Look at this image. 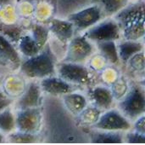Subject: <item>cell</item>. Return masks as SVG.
I'll list each match as a JSON object with an SVG mask.
<instances>
[{
  "label": "cell",
  "mask_w": 145,
  "mask_h": 145,
  "mask_svg": "<svg viewBox=\"0 0 145 145\" xmlns=\"http://www.w3.org/2000/svg\"><path fill=\"white\" fill-rule=\"evenodd\" d=\"M43 113V112H42ZM40 142L48 144H87L89 143L85 129L80 127L75 117L44 115L40 132Z\"/></svg>",
  "instance_id": "cell-1"
},
{
  "label": "cell",
  "mask_w": 145,
  "mask_h": 145,
  "mask_svg": "<svg viewBox=\"0 0 145 145\" xmlns=\"http://www.w3.org/2000/svg\"><path fill=\"white\" fill-rule=\"evenodd\" d=\"M119 24L121 37L127 40L139 41L144 37V3L127 4L113 17Z\"/></svg>",
  "instance_id": "cell-2"
},
{
  "label": "cell",
  "mask_w": 145,
  "mask_h": 145,
  "mask_svg": "<svg viewBox=\"0 0 145 145\" xmlns=\"http://www.w3.org/2000/svg\"><path fill=\"white\" fill-rule=\"evenodd\" d=\"M55 56L48 44H47L36 56L21 62L20 72L31 79H42L56 73Z\"/></svg>",
  "instance_id": "cell-3"
},
{
  "label": "cell",
  "mask_w": 145,
  "mask_h": 145,
  "mask_svg": "<svg viewBox=\"0 0 145 145\" xmlns=\"http://www.w3.org/2000/svg\"><path fill=\"white\" fill-rule=\"evenodd\" d=\"M117 109L130 121L144 115L145 96L144 88L139 85L129 87L127 94L118 101Z\"/></svg>",
  "instance_id": "cell-4"
},
{
  "label": "cell",
  "mask_w": 145,
  "mask_h": 145,
  "mask_svg": "<svg viewBox=\"0 0 145 145\" xmlns=\"http://www.w3.org/2000/svg\"><path fill=\"white\" fill-rule=\"evenodd\" d=\"M83 35L93 43L105 41H117L121 37V30L114 18L103 19L88 30Z\"/></svg>",
  "instance_id": "cell-5"
},
{
  "label": "cell",
  "mask_w": 145,
  "mask_h": 145,
  "mask_svg": "<svg viewBox=\"0 0 145 145\" xmlns=\"http://www.w3.org/2000/svg\"><path fill=\"white\" fill-rule=\"evenodd\" d=\"M58 76L73 85H88L92 82L90 70L82 63L61 62L56 65Z\"/></svg>",
  "instance_id": "cell-6"
},
{
  "label": "cell",
  "mask_w": 145,
  "mask_h": 145,
  "mask_svg": "<svg viewBox=\"0 0 145 145\" xmlns=\"http://www.w3.org/2000/svg\"><path fill=\"white\" fill-rule=\"evenodd\" d=\"M42 112L41 107L16 110L15 130L29 133H40L43 121Z\"/></svg>",
  "instance_id": "cell-7"
},
{
  "label": "cell",
  "mask_w": 145,
  "mask_h": 145,
  "mask_svg": "<svg viewBox=\"0 0 145 145\" xmlns=\"http://www.w3.org/2000/svg\"><path fill=\"white\" fill-rule=\"evenodd\" d=\"M105 15L102 9L96 4H92L88 7L82 8L70 14L67 20L70 21L75 31H86L101 20L104 19Z\"/></svg>",
  "instance_id": "cell-8"
},
{
  "label": "cell",
  "mask_w": 145,
  "mask_h": 145,
  "mask_svg": "<svg viewBox=\"0 0 145 145\" xmlns=\"http://www.w3.org/2000/svg\"><path fill=\"white\" fill-rule=\"evenodd\" d=\"M94 52V47L84 35L73 37L69 42L62 62L83 64Z\"/></svg>",
  "instance_id": "cell-9"
},
{
  "label": "cell",
  "mask_w": 145,
  "mask_h": 145,
  "mask_svg": "<svg viewBox=\"0 0 145 145\" xmlns=\"http://www.w3.org/2000/svg\"><path fill=\"white\" fill-rule=\"evenodd\" d=\"M93 129L110 131V132H127L133 128V122L126 118L117 109H110L102 112L97 123Z\"/></svg>",
  "instance_id": "cell-10"
},
{
  "label": "cell",
  "mask_w": 145,
  "mask_h": 145,
  "mask_svg": "<svg viewBox=\"0 0 145 145\" xmlns=\"http://www.w3.org/2000/svg\"><path fill=\"white\" fill-rule=\"evenodd\" d=\"M42 90L39 84L36 82L30 83L26 88H25L22 94L17 97V100L14 103L15 109H25L38 108L42 106Z\"/></svg>",
  "instance_id": "cell-11"
},
{
  "label": "cell",
  "mask_w": 145,
  "mask_h": 145,
  "mask_svg": "<svg viewBox=\"0 0 145 145\" xmlns=\"http://www.w3.org/2000/svg\"><path fill=\"white\" fill-rule=\"evenodd\" d=\"M39 85L42 92L50 96H64L76 91L75 85L66 82L59 76H49L40 79Z\"/></svg>",
  "instance_id": "cell-12"
},
{
  "label": "cell",
  "mask_w": 145,
  "mask_h": 145,
  "mask_svg": "<svg viewBox=\"0 0 145 145\" xmlns=\"http://www.w3.org/2000/svg\"><path fill=\"white\" fill-rule=\"evenodd\" d=\"M88 102L91 105L100 109L102 112L110 109L115 105V98L110 88L103 85H98L91 88L88 93Z\"/></svg>",
  "instance_id": "cell-13"
},
{
  "label": "cell",
  "mask_w": 145,
  "mask_h": 145,
  "mask_svg": "<svg viewBox=\"0 0 145 145\" xmlns=\"http://www.w3.org/2000/svg\"><path fill=\"white\" fill-rule=\"evenodd\" d=\"M48 28L49 32L63 44H68L74 37L75 28L72 23L68 20L53 18L48 21Z\"/></svg>",
  "instance_id": "cell-14"
},
{
  "label": "cell",
  "mask_w": 145,
  "mask_h": 145,
  "mask_svg": "<svg viewBox=\"0 0 145 145\" xmlns=\"http://www.w3.org/2000/svg\"><path fill=\"white\" fill-rule=\"evenodd\" d=\"M62 103L65 110L76 117L89 104V102L85 95L75 91L62 96Z\"/></svg>",
  "instance_id": "cell-15"
},
{
  "label": "cell",
  "mask_w": 145,
  "mask_h": 145,
  "mask_svg": "<svg viewBox=\"0 0 145 145\" xmlns=\"http://www.w3.org/2000/svg\"><path fill=\"white\" fill-rule=\"evenodd\" d=\"M89 143L93 144H121L124 142V132L97 130L93 128L85 129Z\"/></svg>",
  "instance_id": "cell-16"
},
{
  "label": "cell",
  "mask_w": 145,
  "mask_h": 145,
  "mask_svg": "<svg viewBox=\"0 0 145 145\" xmlns=\"http://www.w3.org/2000/svg\"><path fill=\"white\" fill-rule=\"evenodd\" d=\"M0 58L14 68H19L21 63L20 56L14 45L2 34H0Z\"/></svg>",
  "instance_id": "cell-17"
},
{
  "label": "cell",
  "mask_w": 145,
  "mask_h": 145,
  "mask_svg": "<svg viewBox=\"0 0 145 145\" xmlns=\"http://www.w3.org/2000/svg\"><path fill=\"white\" fill-rule=\"evenodd\" d=\"M102 111L93 105H88L77 116L75 117L76 124L83 128H92L99 121Z\"/></svg>",
  "instance_id": "cell-18"
},
{
  "label": "cell",
  "mask_w": 145,
  "mask_h": 145,
  "mask_svg": "<svg viewBox=\"0 0 145 145\" xmlns=\"http://www.w3.org/2000/svg\"><path fill=\"white\" fill-rule=\"evenodd\" d=\"M117 50L120 62L127 64V62L132 56L144 50V44L140 42V40L133 41L124 39L117 44Z\"/></svg>",
  "instance_id": "cell-19"
},
{
  "label": "cell",
  "mask_w": 145,
  "mask_h": 145,
  "mask_svg": "<svg viewBox=\"0 0 145 145\" xmlns=\"http://www.w3.org/2000/svg\"><path fill=\"white\" fill-rule=\"evenodd\" d=\"M96 44L100 56L105 59V62L112 65H118L121 62L118 55L116 41H105L97 43Z\"/></svg>",
  "instance_id": "cell-20"
},
{
  "label": "cell",
  "mask_w": 145,
  "mask_h": 145,
  "mask_svg": "<svg viewBox=\"0 0 145 145\" xmlns=\"http://www.w3.org/2000/svg\"><path fill=\"white\" fill-rule=\"evenodd\" d=\"M93 4L98 5L105 16L115 15L119 10L127 5V0H92Z\"/></svg>",
  "instance_id": "cell-21"
},
{
  "label": "cell",
  "mask_w": 145,
  "mask_h": 145,
  "mask_svg": "<svg viewBox=\"0 0 145 145\" xmlns=\"http://www.w3.org/2000/svg\"><path fill=\"white\" fill-rule=\"evenodd\" d=\"M23 28L13 23L0 22V34L10 41L14 45L17 44L23 35Z\"/></svg>",
  "instance_id": "cell-22"
},
{
  "label": "cell",
  "mask_w": 145,
  "mask_h": 145,
  "mask_svg": "<svg viewBox=\"0 0 145 145\" xmlns=\"http://www.w3.org/2000/svg\"><path fill=\"white\" fill-rule=\"evenodd\" d=\"M6 141L12 144H34L40 142V134L14 131L5 136Z\"/></svg>",
  "instance_id": "cell-23"
},
{
  "label": "cell",
  "mask_w": 145,
  "mask_h": 145,
  "mask_svg": "<svg viewBox=\"0 0 145 145\" xmlns=\"http://www.w3.org/2000/svg\"><path fill=\"white\" fill-rule=\"evenodd\" d=\"M17 45L20 53L27 58L36 56L41 50L30 34H23Z\"/></svg>",
  "instance_id": "cell-24"
},
{
  "label": "cell",
  "mask_w": 145,
  "mask_h": 145,
  "mask_svg": "<svg viewBox=\"0 0 145 145\" xmlns=\"http://www.w3.org/2000/svg\"><path fill=\"white\" fill-rule=\"evenodd\" d=\"M15 114L11 108H7L0 112V132L4 135L15 131Z\"/></svg>",
  "instance_id": "cell-25"
},
{
  "label": "cell",
  "mask_w": 145,
  "mask_h": 145,
  "mask_svg": "<svg viewBox=\"0 0 145 145\" xmlns=\"http://www.w3.org/2000/svg\"><path fill=\"white\" fill-rule=\"evenodd\" d=\"M31 36L37 44L38 48L42 50L48 41L49 30L48 26L42 24H33L31 26Z\"/></svg>",
  "instance_id": "cell-26"
},
{
  "label": "cell",
  "mask_w": 145,
  "mask_h": 145,
  "mask_svg": "<svg viewBox=\"0 0 145 145\" xmlns=\"http://www.w3.org/2000/svg\"><path fill=\"white\" fill-rule=\"evenodd\" d=\"M110 89L115 100L119 101L127 94L129 90V85L127 84V81L124 78H117L115 81L111 83V86Z\"/></svg>",
  "instance_id": "cell-27"
},
{
  "label": "cell",
  "mask_w": 145,
  "mask_h": 145,
  "mask_svg": "<svg viewBox=\"0 0 145 145\" xmlns=\"http://www.w3.org/2000/svg\"><path fill=\"white\" fill-rule=\"evenodd\" d=\"M130 66V68L138 72V73H144V50L137 53L133 56H132L128 62H127Z\"/></svg>",
  "instance_id": "cell-28"
},
{
  "label": "cell",
  "mask_w": 145,
  "mask_h": 145,
  "mask_svg": "<svg viewBox=\"0 0 145 145\" xmlns=\"http://www.w3.org/2000/svg\"><path fill=\"white\" fill-rule=\"evenodd\" d=\"M124 142L127 144H144L145 135L131 129L124 132Z\"/></svg>",
  "instance_id": "cell-29"
},
{
  "label": "cell",
  "mask_w": 145,
  "mask_h": 145,
  "mask_svg": "<svg viewBox=\"0 0 145 145\" xmlns=\"http://www.w3.org/2000/svg\"><path fill=\"white\" fill-rule=\"evenodd\" d=\"M14 100L13 98L8 96L3 90L0 89V112L7 108H9L14 103Z\"/></svg>",
  "instance_id": "cell-30"
},
{
  "label": "cell",
  "mask_w": 145,
  "mask_h": 145,
  "mask_svg": "<svg viewBox=\"0 0 145 145\" xmlns=\"http://www.w3.org/2000/svg\"><path fill=\"white\" fill-rule=\"evenodd\" d=\"M144 115L139 116L135 121H133V130L140 132L142 134H145V127H144Z\"/></svg>",
  "instance_id": "cell-31"
},
{
  "label": "cell",
  "mask_w": 145,
  "mask_h": 145,
  "mask_svg": "<svg viewBox=\"0 0 145 145\" xmlns=\"http://www.w3.org/2000/svg\"><path fill=\"white\" fill-rule=\"evenodd\" d=\"M13 0H0V6L1 7H4V6H8L12 3Z\"/></svg>",
  "instance_id": "cell-32"
},
{
  "label": "cell",
  "mask_w": 145,
  "mask_h": 145,
  "mask_svg": "<svg viewBox=\"0 0 145 145\" xmlns=\"http://www.w3.org/2000/svg\"><path fill=\"white\" fill-rule=\"evenodd\" d=\"M32 1H37L38 3H39V2H45V3H50L51 5L54 4V3H55V0H32Z\"/></svg>",
  "instance_id": "cell-33"
},
{
  "label": "cell",
  "mask_w": 145,
  "mask_h": 145,
  "mask_svg": "<svg viewBox=\"0 0 145 145\" xmlns=\"http://www.w3.org/2000/svg\"><path fill=\"white\" fill-rule=\"evenodd\" d=\"M4 142H6V139H5V136L0 132V144H2V143H4Z\"/></svg>",
  "instance_id": "cell-34"
},
{
  "label": "cell",
  "mask_w": 145,
  "mask_h": 145,
  "mask_svg": "<svg viewBox=\"0 0 145 145\" xmlns=\"http://www.w3.org/2000/svg\"><path fill=\"white\" fill-rule=\"evenodd\" d=\"M6 64H7V63H6L3 59L0 58V65H6Z\"/></svg>",
  "instance_id": "cell-35"
},
{
  "label": "cell",
  "mask_w": 145,
  "mask_h": 145,
  "mask_svg": "<svg viewBox=\"0 0 145 145\" xmlns=\"http://www.w3.org/2000/svg\"><path fill=\"white\" fill-rule=\"evenodd\" d=\"M2 85V79H1V78H0V85Z\"/></svg>",
  "instance_id": "cell-36"
}]
</instances>
